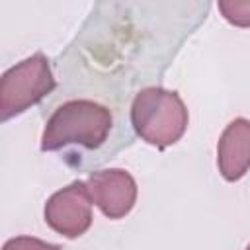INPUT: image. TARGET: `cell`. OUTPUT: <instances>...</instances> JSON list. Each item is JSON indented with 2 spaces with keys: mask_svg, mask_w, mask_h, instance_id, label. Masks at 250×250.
<instances>
[{
  "mask_svg": "<svg viewBox=\"0 0 250 250\" xmlns=\"http://www.w3.org/2000/svg\"><path fill=\"white\" fill-rule=\"evenodd\" d=\"M217 164L225 180L236 182L250 168V121L236 117L223 131L217 145Z\"/></svg>",
  "mask_w": 250,
  "mask_h": 250,
  "instance_id": "6",
  "label": "cell"
},
{
  "mask_svg": "<svg viewBox=\"0 0 250 250\" xmlns=\"http://www.w3.org/2000/svg\"><path fill=\"white\" fill-rule=\"evenodd\" d=\"M2 250H61V246L33 238V236H16V238H10Z\"/></svg>",
  "mask_w": 250,
  "mask_h": 250,
  "instance_id": "8",
  "label": "cell"
},
{
  "mask_svg": "<svg viewBox=\"0 0 250 250\" xmlns=\"http://www.w3.org/2000/svg\"><path fill=\"white\" fill-rule=\"evenodd\" d=\"M92 197L84 182H72L45 203V223L64 238H78L92 225Z\"/></svg>",
  "mask_w": 250,
  "mask_h": 250,
  "instance_id": "4",
  "label": "cell"
},
{
  "mask_svg": "<svg viewBox=\"0 0 250 250\" xmlns=\"http://www.w3.org/2000/svg\"><path fill=\"white\" fill-rule=\"evenodd\" d=\"M113 125L111 111L92 100H70L55 109L49 117L43 137L41 150H61L68 145L84 148H100Z\"/></svg>",
  "mask_w": 250,
  "mask_h": 250,
  "instance_id": "1",
  "label": "cell"
},
{
  "mask_svg": "<svg viewBox=\"0 0 250 250\" xmlns=\"http://www.w3.org/2000/svg\"><path fill=\"white\" fill-rule=\"evenodd\" d=\"M217 8L229 23L236 27H250V0H221Z\"/></svg>",
  "mask_w": 250,
  "mask_h": 250,
  "instance_id": "7",
  "label": "cell"
},
{
  "mask_svg": "<svg viewBox=\"0 0 250 250\" xmlns=\"http://www.w3.org/2000/svg\"><path fill=\"white\" fill-rule=\"evenodd\" d=\"M246 250H250V244H248V246H246Z\"/></svg>",
  "mask_w": 250,
  "mask_h": 250,
  "instance_id": "9",
  "label": "cell"
},
{
  "mask_svg": "<svg viewBox=\"0 0 250 250\" xmlns=\"http://www.w3.org/2000/svg\"><path fill=\"white\" fill-rule=\"evenodd\" d=\"M188 109L174 90L150 86L131 104V125L148 145L164 148L182 139L188 129Z\"/></svg>",
  "mask_w": 250,
  "mask_h": 250,
  "instance_id": "2",
  "label": "cell"
},
{
  "mask_svg": "<svg viewBox=\"0 0 250 250\" xmlns=\"http://www.w3.org/2000/svg\"><path fill=\"white\" fill-rule=\"evenodd\" d=\"M88 191L92 201L109 219L125 217L137 201V182L121 168H105L90 174Z\"/></svg>",
  "mask_w": 250,
  "mask_h": 250,
  "instance_id": "5",
  "label": "cell"
},
{
  "mask_svg": "<svg viewBox=\"0 0 250 250\" xmlns=\"http://www.w3.org/2000/svg\"><path fill=\"white\" fill-rule=\"evenodd\" d=\"M55 76L49 59L35 53L8 68L0 78V117L8 121L39 104L55 90Z\"/></svg>",
  "mask_w": 250,
  "mask_h": 250,
  "instance_id": "3",
  "label": "cell"
}]
</instances>
